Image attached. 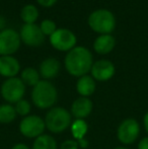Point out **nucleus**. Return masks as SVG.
<instances>
[{"instance_id":"obj_1","label":"nucleus","mask_w":148,"mask_h":149,"mask_svg":"<svg viewBox=\"0 0 148 149\" xmlns=\"http://www.w3.org/2000/svg\"><path fill=\"white\" fill-rule=\"evenodd\" d=\"M64 64L70 75L79 78L90 72L93 64L92 54L85 47H75L67 53Z\"/></svg>"},{"instance_id":"obj_2","label":"nucleus","mask_w":148,"mask_h":149,"mask_svg":"<svg viewBox=\"0 0 148 149\" xmlns=\"http://www.w3.org/2000/svg\"><path fill=\"white\" fill-rule=\"evenodd\" d=\"M58 98L55 85L49 80L42 79L32 90L33 104L40 110H48L54 107Z\"/></svg>"},{"instance_id":"obj_3","label":"nucleus","mask_w":148,"mask_h":149,"mask_svg":"<svg viewBox=\"0 0 148 149\" xmlns=\"http://www.w3.org/2000/svg\"><path fill=\"white\" fill-rule=\"evenodd\" d=\"M44 121L46 128L51 133L60 134L71 126L72 115L63 107H53L48 111Z\"/></svg>"},{"instance_id":"obj_4","label":"nucleus","mask_w":148,"mask_h":149,"mask_svg":"<svg viewBox=\"0 0 148 149\" xmlns=\"http://www.w3.org/2000/svg\"><path fill=\"white\" fill-rule=\"evenodd\" d=\"M88 26L93 31L101 35H111L116 28V18L108 9H97L88 17Z\"/></svg>"},{"instance_id":"obj_5","label":"nucleus","mask_w":148,"mask_h":149,"mask_svg":"<svg viewBox=\"0 0 148 149\" xmlns=\"http://www.w3.org/2000/svg\"><path fill=\"white\" fill-rule=\"evenodd\" d=\"M1 96L8 104H16L24 98L26 93V85L18 77L7 78L1 85Z\"/></svg>"},{"instance_id":"obj_6","label":"nucleus","mask_w":148,"mask_h":149,"mask_svg":"<svg viewBox=\"0 0 148 149\" xmlns=\"http://www.w3.org/2000/svg\"><path fill=\"white\" fill-rule=\"evenodd\" d=\"M140 135L139 123L133 118L125 119L120 123L117 130L118 140L124 145L133 144Z\"/></svg>"},{"instance_id":"obj_7","label":"nucleus","mask_w":148,"mask_h":149,"mask_svg":"<svg viewBox=\"0 0 148 149\" xmlns=\"http://www.w3.org/2000/svg\"><path fill=\"white\" fill-rule=\"evenodd\" d=\"M50 43L54 49L60 52H69L76 47L77 39L73 31L68 29H57L50 37Z\"/></svg>"},{"instance_id":"obj_8","label":"nucleus","mask_w":148,"mask_h":149,"mask_svg":"<svg viewBox=\"0 0 148 149\" xmlns=\"http://www.w3.org/2000/svg\"><path fill=\"white\" fill-rule=\"evenodd\" d=\"M46 129L45 121L37 115H28L19 123V132L26 138H38L43 135Z\"/></svg>"},{"instance_id":"obj_9","label":"nucleus","mask_w":148,"mask_h":149,"mask_svg":"<svg viewBox=\"0 0 148 149\" xmlns=\"http://www.w3.org/2000/svg\"><path fill=\"white\" fill-rule=\"evenodd\" d=\"M19 33L13 29L0 31V56H12L20 47Z\"/></svg>"},{"instance_id":"obj_10","label":"nucleus","mask_w":148,"mask_h":149,"mask_svg":"<svg viewBox=\"0 0 148 149\" xmlns=\"http://www.w3.org/2000/svg\"><path fill=\"white\" fill-rule=\"evenodd\" d=\"M19 37L20 41L28 47H39L45 42V35L36 24H24L22 26Z\"/></svg>"},{"instance_id":"obj_11","label":"nucleus","mask_w":148,"mask_h":149,"mask_svg":"<svg viewBox=\"0 0 148 149\" xmlns=\"http://www.w3.org/2000/svg\"><path fill=\"white\" fill-rule=\"evenodd\" d=\"M116 68L110 60L101 59L97 62H93L91 67V77L97 81H108L115 75Z\"/></svg>"},{"instance_id":"obj_12","label":"nucleus","mask_w":148,"mask_h":149,"mask_svg":"<svg viewBox=\"0 0 148 149\" xmlns=\"http://www.w3.org/2000/svg\"><path fill=\"white\" fill-rule=\"evenodd\" d=\"M93 104L89 97H80L76 98L71 104L70 113L72 117L75 119H81L84 120L85 118L89 116L92 112Z\"/></svg>"},{"instance_id":"obj_13","label":"nucleus","mask_w":148,"mask_h":149,"mask_svg":"<svg viewBox=\"0 0 148 149\" xmlns=\"http://www.w3.org/2000/svg\"><path fill=\"white\" fill-rule=\"evenodd\" d=\"M20 71V64L13 56H0V75L6 78L16 77Z\"/></svg>"},{"instance_id":"obj_14","label":"nucleus","mask_w":148,"mask_h":149,"mask_svg":"<svg viewBox=\"0 0 148 149\" xmlns=\"http://www.w3.org/2000/svg\"><path fill=\"white\" fill-rule=\"evenodd\" d=\"M60 62L56 58H47L41 63L39 68V73L44 80L53 79L59 74L60 71Z\"/></svg>"},{"instance_id":"obj_15","label":"nucleus","mask_w":148,"mask_h":149,"mask_svg":"<svg viewBox=\"0 0 148 149\" xmlns=\"http://www.w3.org/2000/svg\"><path fill=\"white\" fill-rule=\"evenodd\" d=\"M116 46V40L112 35H101L95 39L93 49L99 55H107L111 53Z\"/></svg>"},{"instance_id":"obj_16","label":"nucleus","mask_w":148,"mask_h":149,"mask_svg":"<svg viewBox=\"0 0 148 149\" xmlns=\"http://www.w3.org/2000/svg\"><path fill=\"white\" fill-rule=\"evenodd\" d=\"M95 88H97L95 80L88 74L79 77L76 82V90L79 95L82 97H89L92 95Z\"/></svg>"},{"instance_id":"obj_17","label":"nucleus","mask_w":148,"mask_h":149,"mask_svg":"<svg viewBox=\"0 0 148 149\" xmlns=\"http://www.w3.org/2000/svg\"><path fill=\"white\" fill-rule=\"evenodd\" d=\"M20 79L26 86L28 85V86L34 87L41 81V75L39 73V70L33 68V67H28V68H24L22 71Z\"/></svg>"},{"instance_id":"obj_18","label":"nucleus","mask_w":148,"mask_h":149,"mask_svg":"<svg viewBox=\"0 0 148 149\" xmlns=\"http://www.w3.org/2000/svg\"><path fill=\"white\" fill-rule=\"evenodd\" d=\"M32 149H58L57 142L49 134H43L36 138Z\"/></svg>"},{"instance_id":"obj_19","label":"nucleus","mask_w":148,"mask_h":149,"mask_svg":"<svg viewBox=\"0 0 148 149\" xmlns=\"http://www.w3.org/2000/svg\"><path fill=\"white\" fill-rule=\"evenodd\" d=\"M70 128H71L72 136H73L74 140H76V141L85 138V135H86L87 131H88V125H87V123L85 122V120H81V119H75L72 122Z\"/></svg>"},{"instance_id":"obj_20","label":"nucleus","mask_w":148,"mask_h":149,"mask_svg":"<svg viewBox=\"0 0 148 149\" xmlns=\"http://www.w3.org/2000/svg\"><path fill=\"white\" fill-rule=\"evenodd\" d=\"M20 17L24 24H35L39 17V10L33 4H26L22 8L20 11Z\"/></svg>"},{"instance_id":"obj_21","label":"nucleus","mask_w":148,"mask_h":149,"mask_svg":"<svg viewBox=\"0 0 148 149\" xmlns=\"http://www.w3.org/2000/svg\"><path fill=\"white\" fill-rule=\"evenodd\" d=\"M15 109L10 104H0V124H10L15 120Z\"/></svg>"},{"instance_id":"obj_22","label":"nucleus","mask_w":148,"mask_h":149,"mask_svg":"<svg viewBox=\"0 0 148 149\" xmlns=\"http://www.w3.org/2000/svg\"><path fill=\"white\" fill-rule=\"evenodd\" d=\"M14 109H15V112L17 115L22 117H26L30 115L31 113V110H32V106L31 104L28 102L26 100H20L19 102H17L14 106Z\"/></svg>"},{"instance_id":"obj_23","label":"nucleus","mask_w":148,"mask_h":149,"mask_svg":"<svg viewBox=\"0 0 148 149\" xmlns=\"http://www.w3.org/2000/svg\"><path fill=\"white\" fill-rule=\"evenodd\" d=\"M40 29L45 36L51 37L57 30V26H56L55 22H53L52 19H44L40 24Z\"/></svg>"},{"instance_id":"obj_24","label":"nucleus","mask_w":148,"mask_h":149,"mask_svg":"<svg viewBox=\"0 0 148 149\" xmlns=\"http://www.w3.org/2000/svg\"><path fill=\"white\" fill-rule=\"evenodd\" d=\"M79 144L76 140H65L60 145V149H79Z\"/></svg>"},{"instance_id":"obj_25","label":"nucleus","mask_w":148,"mask_h":149,"mask_svg":"<svg viewBox=\"0 0 148 149\" xmlns=\"http://www.w3.org/2000/svg\"><path fill=\"white\" fill-rule=\"evenodd\" d=\"M58 0H37V2L43 7H51Z\"/></svg>"},{"instance_id":"obj_26","label":"nucleus","mask_w":148,"mask_h":149,"mask_svg":"<svg viewBox=\"0 0 148 149\" xmlns=\"http://www.w3.org/2000/svg\"><path fill=\"white\" fill-rule=\"evenodd\" d=\"M138 149H148V136L144 137L139 141Z\"/></svg>"},{"instance_id":"obj_27","label":"nucleus","mask_w":148,"mask_h":149,"mask_svg":"<svg viewBox=\"0 0 148 149\" xmlns=\"http://www.w3.org/2000/svg\"><path fill=\"white\" fill-rule=\"evenodd\" d=\"M77 142H78V144H79V147L83 148V149L87 148V147H88V145H89L88 141H87L85 138H83V139H81V140H78Z\"/></svg>"},{"instance_id":"obj_28","label":"nucleus","mask_w":148,"mask_h":149,"mask_svg":"<svg viewBox=\"0 0 148 149\" xmlns=\"http://www.w3.org/2000/svg\"><path fill=\"white\" fill-rule=\"evenodd\" d=\"M11 149H32V148H30L28 145H26V144H24V143H17L12 146Z\"/></svg>"},{"instance_id":"obj_29","label":"nucleus","mask_w":148,"mask_h":149,"mask_svg":"<svg viewBox=\"0 0 148 149\" xmlns=\"http://www.w3.org/2000/svg\"><path fill=\"white\" fill-rule=\"evenodd\" d=\"M143 125H144L145 131L148 133V112L144 115V118H143Z\"/></svg>"},{"instance_id":"obj_30","label":"nucleus","mask_w":148,"mask_h":149,"mask_svg":"<svg viewBox=\"0 0 148 149\" xmlns=\"http://www.w3.org/2000/svg\"><path fill=\"white\" fill-rule=\"evenodd\" d=\"M114 149H129V148H127V147H123V146H119V147H116V148H114Z\"/></svg>"}]
</instances>
